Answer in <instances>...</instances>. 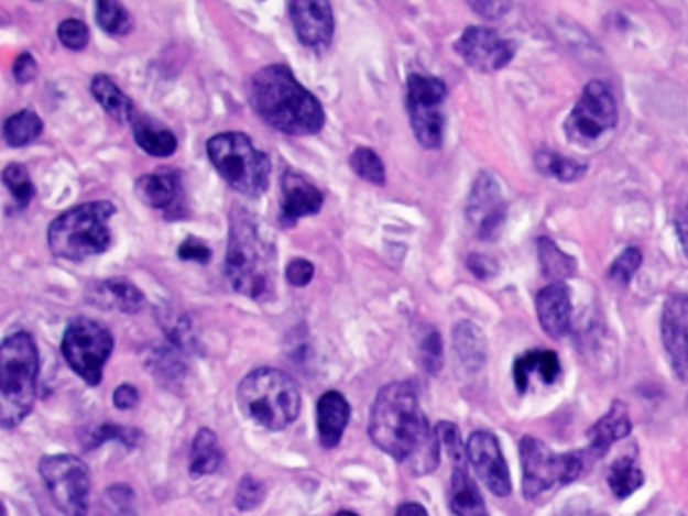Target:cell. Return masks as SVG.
Wrapping results in <instances>:
<instances>
[{"instance_id":"obj_33","label":"cell","mask_w":688,"mask_h":516,"mask_svg":"<svg viewBox=\"0 0 688 516\" xmlns=\"http://www.w3.org/2000/svg\"><path fill=\"white\" fill-rule=\"evenodd\" d=\"M608 484L616 498L624 501L636 493L644 484V474L632 458H620L608 470Z\"/></svg>"},{"instance_id":"obj_50","label":"cell","mask_w":688,"mask_h":516,"mask_svg":"<svg viewBox=\"0 0 688 516\" xmlns=\"http://www.w3.org/2000/svg\"><path fill=\"white\" fill-rule=\"evenodd\" d=\"M677 234L680 246H682V253L688 259V205L678 212L677 217Z\"/></svg>"},{"instance_id":"obj_52","label":"cell","mask_w":688,"mask_h":516,"mask_svg":"<svg viewBox=\"0 0 688 516\" xmlns=\"http://www.w3.org/2000/svg\"><path fill=\"white\" fill-rule=\"evenodd\" d=\"M334 516H360V515H356V513H351V510H339L338 515H334Z\"/></svg>"},{"instance_id":"obj_10","label":"cell","mask_w":688,"mask_h":516,"mask_svg":"<svg viewBox=\"0 0 688 516\" xmlns=\"http://www.w3.org/2000/svg\"><path fill=\"white\" fill-rule=\"evenodd\" d=\"M39 472L55 506L65 516H89L91 474L81 458L72 454L43 457Z\"/></svg>"},{"instance_id":"obj_24","label":"cell","mask_w":688,"mask_h":516,"mask_svg":"<svg viewBox=\"0 0 688 516\" xmlns=\"http://www.w3.org/2000/svg\"><path fill=\"white\" fill-rule=\"evenodd\" d=\"M452 349L467 372H479L487 360V341L483 331L471 321H460L452 329Z\"/></svg>"},{"instance_id":"obj_22","label":"cell","mask_w":688,"mask_h":516,"mask_svg":"<svg viewBox=\"0 0 688 516\" xmlns=\"http://www.w3.org/2000/svg\"><path fill=\"white\" fill-rule=\"evenodd\" d=\"M559 373H561L559 358L554 351H547V349L527 351L513 365V377L521 394L529 389L533 375H537L544 384L552 385L556 384Z\"/></svg>"},{"instance_id":"obj_21","label":"cell","mask_w":688,"mask_h":516,"mask_svg":"<svg viewBox=\"0 0 688 516\" xmlns=\"http://www.w3.org/2000/svg\"><path fill=\"white\" fill-rule=\"evenodd\" d=\"M350 404L339 392H326L317 402V430L319 442L327 450L336 448L343 438L350 421Z\"/></svg>"},{"instance_id":"obj_46","label":"cell","mask_w":688,"mask_h":516,"mask_svg":"<svg viewBox=\"0 0 688 516\" xmlns=\"http://www.w3.org/2000/svg\"><path fill=\"white\" fill-rule=\"evenodd\" d=\"M36 73H39V67H36V61L31 53H21L17 61H14V67H12V75H14V79L19 81L21 85L31 84V81H35Z\"/></svg>"},{"instance_id":"obj_18","label":"cell","mask_w":688,"mask_h":516,"mask_svg":"<svg viewBox=\"0 0 688 516\" xmlns=\"http://www.w3.org/2000/svg\"><path fill=\"white\" fill-rule=\"evenodd\" d=\"M281 190V222L285 227H293L299 218L314 217L324 206V193L297 172L287 169L283 174Z\"/></svg>"},{"instance_id":"obj_40","label":"cell","mask_w":688,"mask_h":516,"mask_svg":"<svg viewBox=\"0 0 688 516\" xmlns=\"http://www.w3.org/2000/svg\"><path fill=\"white\" fill-rule=\"evenodd\" d=\"M61 45L69 51H84L89 45V29L79 19H67L57 29Z\"/></svg>"},{"instance_id":"obj_23","label":"cell","mask_w":688,"mask_h":516,"mask_svg":"<svg viewBox=\"0 0 688 516\" xmlns=\"http://www.w3.org/2000/svg\"><path fill=\"white\" fill-rule=\"evenodd\" d=\"M135 196L140 202L150 208L166 210L176 205L181 196V182L170 172H154L145 174L135 182Z\"/></svg>"},{"instance_id":"obj_38","label":"cell","mask_w":688,"mask_h":516,"mask_svg":"<svg viewBox=\"0 0 688 516\" xmlns=\"http://www.w3.org/2000/svg\"><path fill=\"white\" fill-rule=\"evenodd\" d=\"M642 264V253L638 249H634V246H630L626 249L624 253L618 256L614 264L610 266V281L612 283H616L618 287H626L630 281H632V276L636 275V271L641 268Z\"/></svg>"},{"instance_id":"obj_51","label":"cell","mask_w":688,"mask_h":516,"mask_svg":"<svg viewBox=\"0 0 688 516\" xmlns=\"http://www.w3.org/2000/svg\"><path fill=\"white\" fill-rule=\"evenodd\" d=\"M396 516H428L426 513V508L423 505H418V503H404V505L400 506L398 510H396Z\"/></svg>"},{"instance_id":"obj_36","label":"cell","mask_w":688,"mask_h":516,"mask_svg":"<svg viewBox=\"0 0 688 516\" xmlns=\"http://www.w3.org/2000/svg\"><path fill=\"white\" fill-rule=\"evenodd\" d=\"M350 166L362 180L384 186L386 184V168L382 157L370 147H358L350 156Z\"/></svg>"},{"instance_id":"obj_35","label":"cell","mask_w":688,"mask_h":516,"mask_svg":"<svg viewBox=\"0 0 688 516\" xmlns=\"http://www.w3.org/2000/svg\"><path fill=\"white\" fill-rule=\"evenodd\" d=\"M2 182L9 188L14 202L21 208H26L33 202L36 194L35 184L31 180V174L23 164H11L2 169Z\"/></svg>"},{"instance_id":"obj_17","label":"cell","mask_w":688,"mask_h":516,"mask_svg":"<svg viewBox=\"0 0 688 516\" xmlns=\"http://www.w3.org/2000/svg\"><path fill=\"white\" fill-rule=\"evenodd\" d=\"M663 343L678 380L688 382V295H673L663 311Z\"/></svg>"},{"instance_id":"obj_13","label":"cell","mask_w":688,"mask_h":516,"mask_svg":"<svg viewBox=\"0 0 688 516\" xmlns=\"http://www.w3.org/2000/svg\"><path fill=\"white\" fill-rule=\"evenodd\" d=\"M455 48L471 69L481 73L501 72L515 57V45L487 26H469Z\"/></svg>"},{"instance_id":"obj_7","label":"cell","mask_w":688,"mask_h":516,"mask_svg":"<svg viewBox=\"0 0 688 516\" xmlns=\"http://www.w3.org/2000/svg\"><path fill=\"white\" fill-rule=\"evenodd\" d=\"M206 154L222 180L237 193L259 198L269 188L271 160L256 150L251 138L239 132L218 133L208 140Z\"/></svg>"},{"instance_id":"obj_45","label":"cell","mask_w":688,"mask_h":516,"mask_svg":"<svg viewBox=\"0 0 688 516\" xmlns=\"http://www.w3.org/2000/svg\"><path fill=\"white\" fill-rule=\"evenodd\" d=\"M178 259L190 261V263L208 264L212 259V251L206 246L205 242L190 237L178 246Z\"/></svg>"},{"instance_id":"obj_41","label":"cell","mask_w":688,"mask_h":516,"mask_svg":"<svg viewBox=\"0 0 688 516\" xmlns=\"http://www.w3.org/2000/svg\"><path fill=\"white\" fill-rule=\"evenodd\" d=\"M263 498H265L263 482L256 481L253 476L241 479L237 486V494H234V503L239 510H253L263 503Z\"/></svg>"},{"instance_id":"obj_26","label":"cell","mask_w":688,"mask_h":516,"mask_svg":"<svg viewBox=\"0 0 688 516\" xmlns=\"http://www.w3.org/2000/svg\"><path fill=\"white\" fill-rule=\"evenodd\" d=\"M91 96L96 97L97 103L108 111L109 116L120 123H133L135 121V108L130 97L121 91L116 81L109 75H96L91 79Z\"/></svg>"},{"instance_id":"obj_27","label":"cell","mask_w":688,"mask_h":516,"mask_svg":"<svg viewBox=\"0 0 688 516\" xmlns=\"http://www.w3.org/2000/svg\"><path fill=\"white\" fill-rule=\"evenodd\" d=\"M450 510L455 516H489L483 496L467 469H455L450 479Z\"/></svg>"},{"instance_id":"obj_48","label":"cell","mask_w":688,"mask_h":516,"mask_svg":"<svg viewBox=\"0 0 688 516\" xmlns=\"http://www.w3.org/2000/svg\"><path fill=\"white\" fill-rule=\"evenodd\" d=\"M472 11L479 12L483 19H491V21H496V19H501L505 12L511 11V4L509 2H496V0H481V2H471L469 4Z\"/></svg>"},{"instance_id":"obj_44","label":"cell","mask_w":688,"mask_h":516,"mask_svg":"<svg viewBox=\"0 0 688 516\" xmlns=\"http://www.w3.org/2000/svg\"><path fill=\"white\" fill-rule=\"evenodd\" d=\"M285 275H287V283L293 285V287H307V285L314 281V263H309L307 259H293V261L287 264Z\"/></svg>"},{"instance_id":"obj_43","label":"cell","mask_w":688,"mask_h":516,"mask_svg":"<svg viewBox=\"0 0 688 516\" xmlns=\"http://www.w3.org/2000/svg\"><path fill=\"white\" fill-rule=\"evenodd\" d=\"M421 358H423L426 372L433 373V375L440 372V367H443V341H440V336L435 329H430L421 341Z\"/></svg>"},{"instance_id":"obj_4","label":"cell","mask_w":688,"mask_h":516,"mask_svg":"<svg viewBox=\"0 0 688 516\" xmlns=\"http://www.w3.org/2000/svg\"><path fill=\"white\" fill-rule=\"evenodd\" d=\"M237 399L242 416L271 432L290 428L302 411L299 387L287 373L275 367H259L244 375Z\"/></svg>"},{"instance_id":"obj_16","label":"cell","mask_w":688,"mask_h":516,"mask_svg":"<svg viewBox=\"0 0 688 516\" xmlns=\"http://www.w3.org/2000/svg\"><path fill=\"white\" fill-rule=\"evenodd\" d=\"M295 35L309 48H327L334 41V9L326 0H295L287 7Z\"/></svg>"},{"instance_id":"obj_29","label":"cell","mask_w":688,"mask_h":516,"mask_svg":"<svg viewBox=\"0 0 688 516\" xmlns=\"http://www.w3.org/2000/svg\"><path fill=\"white\" fill-rule=\"evenodd\" d=\"M132 125L133 140L144 150L145 154L154 157H170L178 150L176 135L166 128H160L154 121L135 118Z\"/></svg>"},{"instance_id":"obj_53","label":"cell","mask_w":688,"mask_h":516,"mask_svg":"<svg viewBox=\"0 0 688 516\" xmlns=\"http://www.w3.org/2000/svg\"><path fill=\"white\" fill-rule=\"evenodd\" d=\"M687 408H688V397H687Z\"/></svg>"},{"instance_id":"obj_9","label":"cell","mask_w":688,"mask_h":516,"mask_svg":"<svg viewBox=\"0 0 688 516\" xmlns=\"http://www.w3.org/2000/svg\"><path fill=\"white\" fill-rule=\"evenodd\" d=\"M113 345V336L103 325L89 317H75L63 333L61 353L85 384L99 385Z\"/></svg>"},{"instance_id":"obj_31","label":"cell","mask_w":688,"mask_h":516,"mask_svg":"<svg viewBox=\"0 0 688 516\" xmlns=\"http://www.w3.org/2000/svg\"><path fill=\"white\" fill-rule=\"evenodd\" d=\"M41 133H43V121L33 109H23V111L14 113L4 121V128H2L4 142L11 147H24V145L33 144Z\"/></svg>"},{"instance_id":"obj_37","label":"cell","mask_w":688,"mask_h":516,"mask_svg":"<svg viewBox=\"0 0 688 516\" xmlns=\"http://www.w3.org/2000/svg\"><path fill=\"white\" fill-rule=\"evenodd\" d=\"M436 436L438 442L447 450L448 457L455 462V469H465V460H467V448L462 446L460 440L459 428L450 421H440L436 424Z\"/></svg>"},{"instance_id":"obj_8","label":"cell","mask_w":688,"mask_h":516,"mask_svg":"<svg viewBox=\"0 0 688 516\" xmlns=\"http://www.w3.org/2000/svg\"><path fill=\"white\" fill-rule=\"evenodd\" d=\"M521 466H523V494L525 498H537L556 486H566L578 481L586 469L583 452L557 454L549 446L525 436L521 440Z\"/></svg>"},{"instance_id":"obj_47","label":"cell","mask_w":688,"mask_h":516,"mask_svg":"<svg viewBox=\"0 0 688 516\" xmlns=\"http://www.w3.org/2000/svg\"><path fill=\"white\" fill-rule=\"evenodd\" d=\"M113 404H116V408L121 409V411L135 408V406L140 404V394H138L135 385L121 384L120 387L113 392Z\"/></svg>"},{"instance_id":"obj_2","label":"cell","mask_w":688,"mask_h":516,"mask_svg":"<svg viewBox=\"0 0 688 516\" xmlns=\"http://www.w3.org/2000/svg\"><path fill=\"white\" fill-rule=\"evenodd\" d=\"M249 97L256 116L277 132L303 138L321 132L326 125L324 106L283 63L254 73Z\"/></svg>"},{"instance_id":"obj_30","label":"cell","mask_w":688,"mask_h":516,"mask_svg":"<svg viewBox=\"0 0 688 516\" xmlns=\"http://www.w3.org/2000/svg\"><path fill=\"white\" fill-rule=\"evenodd\" d=\"M537 253H539V264L544 271L545 278L561 283L564 278L576 275L578 263L574 256L564 253L552 239H539L537 241Z\"/></svg>"},{"instance_id":"obj_25","label":"cell","mask_w":688,"mask_h":516,"mask_svg":"<svg viewBox=\"0 0 688 516\" xmlns=\"http://www.w3.org/2000/svg\"><path fill=\"white\" fill-rule=\"evenodd\" d=\"M96 303L103 309H120L121 312H140L144 309L145 297L140 288L128 278H111L97 283Z\"/></svg>"},{"instance_id":"obj_3","label":"cell","mask_w":688,"mask_h":516,"mask_svg":"<svg viewBox=\"0 0 688 516\" xmlns=\"http://www.w3.org/2000/svg\"><path fill=\"white\" fill-rule=\"evenodd\" d=\"M225 275L230 287L253 300H269L277 287V249L263 224L234 206L230 212Z\"/></svg>"},{"instance_id":"obj_12","label":"cell","mask_w":688,"mask_h":516,"mask_svg":"<svg viewBox=\"0 0 688 516\" xmlns=\"http://www.w3.org/2000/svg\"><path fill=\"white\" fill-rule=\"evenodd\" d=\"M618 123L616 97L604 81L586 85L580 101L566 120V135L571 144L580 147L596 145Z\"/></svg>"},{"instance_id":"obj_19","label":"cell","mask_w":688,"mask_h":516,"mask_svg":"<svg viewBox=\"0 0 688 516\" xmlns=\"http://www.w3.org/2000/svg\"><path fill=\"white\" fill-rule=\"evenodd\" d=\"M537 317L545 333L561 339L571 327V293L564 283H552L537 295Z\"/></svg>"},{"instance_id":"obj_15","label":"cell","mask_w":688,"mask_h":516,"mask_svg":"<svg viewBox=\"0 0 688 516\" xmlns=\"http://www.w3.org/2000/svg\"><path fill=\"white\" fill-rule=\"evenodd\" d=\"M467 458L479 481L483 482L491 493L499 498H505L511 494V474L495 433L483 430L472 432L467 442Z\"/></svg>"},{"instance_id":"obj_49","label":"cell","mask_w":688,"mask_h":516,"mask_svg":"<svg viewBox=\"0 0 688 516\" xmlns=\"http://www.w3.org/2000/svg\"><path fill=\"white\" fill-rule=\"evenodd\" d=\"M467 264H469L472 275L479 276V278H489L496 273L495 261H491L489 256H483V254H471Z\"/></svg>"},{"instance_id":"obj_42","label":"cell","mask_w":688,"mask_h":516,"mask_svg":"<svg viewBox=\"0 0 688 516\" xmlns=\"http://www.w3.org/2000/svg\"><path fill=\"white\" fill-rule=\"evenodd\" d=\"M106 505L113 515L135 516V496L130 486L116 484L106 493Z\"/></svg>"},{"instance_id":"obj_5","label":"cell","mask_w":688,"mask_h":516,"mask_svg":"<svg viewBox=\"0 0 688 516\" xmlns=\"http://www.w3.org/2000/svg\"><path fill=\"white\" fill-rule=\"evenodd\" d=\"M39 349L35 339L19 331L0 348V424L14 428L35 406Z\"/></svg>"},{"instance_id":"obj_20","label":"cell","mask_w":688,"mask_h":516,"mask_svg":"<svg viewBox=\"0 0 688 516\" xmlns=\"http://www.w3.org/2000/svg\"><path fill=\"white\" fill-rule=\"evenodd\" d=\"M630 430H632V424H630L629 409L624 406V402H614V406L604 418H600L588 432L590 446L583 452L586 462H596L598 458L604 457L612 446L629 436Z\"/></svg>"},{"instance_id":"obj_28","label":"cell","mask_w":688,"mask_h":516,"mask_svg":"<svg viewBox=\"0 0 688 516\" xmlns=\"http://www.w3.org/2000/svg\"><path fill=\"white\" fill-rule=\"evenodd\" d=\"M222 464V448L218 444L217 433L208 428H200L193 440L190 452V476L200 479L215 474Z\"/></svg>"},{"instance_id":"obj_11","label":"cell","mask_w":688,"mask_h":516,"mask_svg":"<svg viewBox=\"0 0 688 516\" xmlns=\"http://www.w3.org/2000/svg\"><path fill=\"white\" fill-rule=\"evenodd\" d=\"M445 99L447 85L436 77L412 73L406 84V108L411 113L412 130L426 150H438L445 138Z\"/></svg>"},{"instance_id":"obj_32","label":"cell","mask_w":688,"mask_h":516,"mask_svg":"<svg viewBox=\"0 0 688 516\" xmlns=\"http://www.w3.org/2000/svg\"><path fill=\"white\" fill-rule=\"evenodd\" d=\"M535 166L547 178H554V180L559 182L580 180L588 172L586 164H581L578 160L556 154V152H549V150H544V152H539L535 156Z\"/></svg>"},{"instance_id":"obj_39","label":"cell","mask_w":688,"mask_h":516,"mask_svg":"<svg viewBox=\"0 0 688 516\" xmlns=\"http://www.w3.org/2000/svg\"><path fill=\"white\" fill-rule=\"evenodd\" d=\"M87 438L91 440V442H89V448L101 446L103 442H108V440H118V442L128 446V448H135L138 440H140V432H138V430H132V428L113 426V424H101V426H97L96 430L91 432V436H87Z\"/></svg>"},{"instance_id":"obj_1","label":"cell","mask_w":688,"mask_h":516,"mask_svg":"<svg viewBox=\"0 0 688 516\" xmlns=\"http://www.w3.org/2000/svg\"><path fill=\"white\" fill-rule=\"evenodd\" d=\"M368 433L382 452L414 476L430 474L440 462V442L424 416L418 394L408 382H394L378 392Z\"/></svg>"},{"instance_id":"obj_6","label":"cell","mask_w":688,"mask_h":516,"mask_svg":"<svg viewBox=\"0 0 688 516\" xmlns=\"http://www.w3.org/2000/svg\"><path fill=\"white\" fill-rule=\"evenodd\" d=\"M116 215V206L106 200L73 206L55 218L47 230L51 253L61 261L79 263L89 256L103 254L111 244L109 218Z\"/></svg>"},{"instance_id":"obj_34","label":"cell","mask_w":688,"mask_h":516,"mask_svg":"<svg viewBox=\"0 0 688 516\" xmlns=\"http://www.w3.org/2000/svg\"><path fill=\"white\" fill-rule=\"evenodd\" d=\"M96 19L101 31L108 35L125 36L132 33V14L116 0H99L96 4Z\"/></svg>"},{"instance_id":"obj_14","label":"cell","mask_w":688,"mask_h":516,"mask_svg":"<svg viewBox=\"0 0 688 516\" xmlns=\"http://www.w3.org/2000/svg\"><path fill=\"white\" fill-rule=\"evenodd\" d=\"M507 206L503 202L501 188L496 184L495 176L491 174H479V178L472 184L469 205H467V217L471 222L479 239L493 241L499 237V232L505 224L507 218Z\"/></svg>"}]
</instances>
